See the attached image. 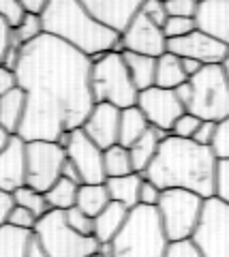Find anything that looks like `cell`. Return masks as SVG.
I'll return each mask as SVG.
<instances>
[{
	"mask_svg": "<svg viewBox=\"0 0 229 257\" xmlns=\"http://www.w3.org/2000/svg\"><path fill=\"white\" fill-rule=\"evenodd\" d=\"M141 182H144V176L133 172V174H126V176H116V178H107L105 180V189L109 193V199L112 202H118L131 208L139 206V189H141Z\"/></svg>",
	"mask_w": 229,
	"mask_h": 257,
	"instance_id": "22",
	"label": "cell"
},
{
	"mask_svg": "<svg viewBox=\"0 0 229 257\" xmlns=\"http://www.w3.org/2000/svg\"><path fill=\"white\" fill-rule=\"evenodd\" d=\"M220 202L229 204V159H216L214 170V195Z\"/></svg>",
	"mask_w": 229,
	"mask_h": 257,
	"instance_id": "33",
	"label": "cell"
},
{
	"mask_svg": "<svg viewBox=\"0 0 229 257\" xmlns=\"http://www.w3.org/2000/svg\"><path fill=\"white\" fill-rule=\"evenodd\" d=\"M90 71V56L52 35L24 45L15 64L18 86L26 92L20 138L60 142L67 133L82 128L94 107Z\"/></svg>",
	"mask_w": 229,
	"mask_h": 257,
	"instance_id": "1",
	"label": "cell"
},
{
	"mask_svg": "<svg viewBox=\"0 0 229 257\" xmlns=\"http://www.w3.org/2000/svg\"><path fill=\"white\" fill-rule=\"evenodd\" d=\"M197 28L229 47V0H206L195 15Z\"/></svg>",
	"mask_w": 229,
	"mask_h": 257,
	"instance_id": "18",
	"label": "cell"
},
{
	"mask_svg": "<svg viewBox=\"0 0 229 257\" xmlns=\"http://www.w3.org/2000/svg\"><path fill=\"white\" fill-rule=\"evenodd\" d=\"M35 238L50 257H90L99 251L94 236H82L69 227L62 210H50L35 225Z\"/></svg>",
	"mask_w": 229,
	"mask_h": 257,
	"instance_id": "6",
	"label": "cell"
},
{
	"mask_svg": "<svg viewBox=\"0 0 229 257\" xmlns=\"http://www.w3.org/2000/svg\"><path fill=\"white\" fill-rule=\"evenodd\" d=\"M35 234L5 223L0 227V257H26Z\"/></svg>",
	"mask_w": 229,
	"mask_h": 257,
	"instance_id": "26",
	"label": "cell"
},
{
	"mask_svg": "<svg viewBox=\"0 0 229 257\" xmlns=\"http://www.w3.org/2000/svg\"><path fill=\"white\" fill-rule=\"evenodd\" d=\"M167 135H169V133L161 131V128L150 126L148 131L141 135V138L129 148V152H131V161H133V170H135L137 174L144 176V172L150 167V163H152L154 157H156V152H159L161 142L167 138Z\"/></svg>",
	"mask_w": 229,
	"mask_h": 257,
	"instance_id": "20",
	"label": "cell"
},
{
	"mask_svg": "<svg viewBox=\"0 0 229 257\" xmlns=\"http://www.w3.org/2000/svg\"><path fill=\"white\" fill-rule=\"evenodd\" d=\"M103 170L107 178H116V176H126L133 174V161H131V152L129 148L116 144L112 148L103 150Z\"/></svg>",
	"mask_w": 229,
	"mask_h": 257,
	"instance_id": "29",
	"label": "cell"
},
{
	"mask_svg": "<svg viewBox=\"0 0 229 257\" xmlns=\"http://www.w3.org/2000/svg\"><path fill=\"white\" fill-rule=\"evenodd\" d=\"M214 131H216L214 120H201V124H199V128H197L193 142H197L199 146H208L210 148L212 140H214Z\"/></svg>",
	"mask_w": 229,
	"mask_h": 257,
	"instance_id": "43",
	"label": "cell"
},
{
	"mask_svg": "<svg viewBox=\"0 0 229 257\" xmlns=\"http://www.w3.org/2000/svg\"><path fill=\"white\" fill-rule=\"evenodd\" d=\"M141 13L146 15L150 22H154L156 26H165V22H167V9H165V3L163 0H146L144 5H141Z\"/></svg>",
	"mask_w": 229,
	"mask_h": 257,
	"instance_id": "41",
	"label": "cell"
},
{
	"mask_svg": "<svg viewBox=\"0 0 229 257\" xmlns=\"http://www.w3.org/2000/svg\"><path fill=\"white\" fill-rule=\"evenodd\" d=\"M9 138H11V135H9V133H7V131H5V128H3V126H0V150H3V148L7 146V142H9Z\"/></svg>",
	"mask_w": 229,
	"mask_h": 257,
	"instance_id": "52",
	"label": "cell"
},
{
	"mask_svg": "<svg viewBox=\"0 0 229 257\" xmlns=\"http://www.w3.org/2000/svg\"><path fill=\"white\" fill-rule=\"evenodd\" d=\"M41 35H45L41 13H26V18L20 22V26L13 28V45L24 47V45L33 43Z\"/></svg>",
	"mask_w": 229,
	"mask_h": 257,
	"instance_id": "31",
	"label": "cell"
},
{
	"mask_svg": "<svg viewBox=\"0 0 229 257\" xmlns=\"http://www.w3.org/2000/svg\"><path fill=\"white\" fill-rule=\"evenodd\" d=\"M165 257H203V253L193 242V238H184V240H171L167 244V251H165Z\"/></svg>",
	"mask_w": 229,
	"mask_h": 257,
	"instance_id": "38",
	"label": "cell"
},
{
	"mask_svg": "<svg viewBox=\"0 0 229 257\" xmlns=\"http://www.w3.org/2000/svg\"><path fill=\"white\" fill-rule=\"evenodd\" d=\"M161 193L163 189H159L154 182H150L148 178H144L141 182V189H139V204L141 206H156L161 199Z\"/></svg>",
	"mask_w": 229,
	"mask_h": 257,
	"instance_id": "42",
	"label": "cell"
},
{
	"mask_svg": "<svg viewBox=\"0 0 229 257\" xmlns=\"http://www.w3.org/2000/svg\"><path fill=\"white\" fill-rule=\"evenodd\" d=\"M80 3L97 22L120 35L141 11V5L146 0H80Z\"/></svg>",
	"mask_w": 229,
	"mask_h": 257,
	"instance_id": "16",
	"label": "cell"
},
{
	"mask_svg": "<svg viewBox=\"0 0 229 257\" xmlns=\"http://www.w3.org/2000/svg\"><path fill=\"white\" fill-rule=\"evenodd\" d=\"M210 150L214 152L216 159H229V116L216 122L214 140L210 144Z\"/></svg>",
	"mask_w": 229,
	"mask_h": 257,
	"instance_id": "34",
	"label": "cell"
},
{
	"mask_svg": "<svg viewBox=\"0 0 229 257\" xmlns=\"http://www.w3.org/2000/svg\"><path fill=\"white\" fill-rule=\"evenodd\" d=\"M13 202H15V206H22V208H26V210H30L37 219H41L43 214L50 212V206L45 202V193L28 187V184H24L18 191H13Z\"/></svg>",
	"mask_w": 229,
	"mask_h": 257,
	"instance_id": "30",
	"label": "cell"
},
{
	"mask_svg": "<svg viewBox=\"0 0 229 257\" xmlns=\"http://www.w3.org/2000/svg\"><path fill=\"white\" fill-rule=\"evenodd\" d=\"M195 28H197V22L193 18H167V22H165V26H163V32L169 41V39H178V37L188 35V32H193Z\"/></svg>",
	"mask_w": 229,
	"mask_h": 257,
	"instance_id": "37",
	"label": "cell"
},
{
	"mask_svg": "<svg viewBox=\"0 0 229 257\" xmlns=\"http://www.w3.org/2000/svg\"><path fill=\"white\" fill-rule=\"evenodd\" d=\"M197 3H199V5H201V3H206V0H197Z\"/></svg>",
	"mask_w": 229,
	"mask_h": 257,
	"instance_id": "55",
	"label": "cell"
},
{
	"mask_svg": "<svg viewBox=\"0 0 229 257\" xmlns=\"http://www.w3.org/2000/svg\"><path fill=\"white\" fill-rule=\"evenodd\" d=\"M20 3L26 7V11H28V13H41V11L45 9L47 0H20Z\"/></svg>",
	"mask_w": 229,
	"mask_h": 257,
	"instance_id": "50",
	"label": "cell"
},
{
	"mask_svg": "<svg viewBox=\"0 0 229 257\" xmlns=\"http://www.w3.org/2000/svg\"><path fill=\"white\" fill-rule=\"evenodd\" d=\"M120 47L126 52H135L144 56L159 58L167 52V37L161 26L150 22L144 13H137L131 24L120 32Z\"/></svg>",
	"mask_w": 229,
	"mask_h": 257,
	"instance_id": "13",
	"label": "cell"
},
{
	"mask_svg": "<svg viewBox=\"0 0 229 257\" xmlns=\"http://www.w3.org/2000/svg\"><path fill=\"white\" fill-rule=\"evenodd\" d=\"M203 199L193 191L186 189H163L161 199L156 204V212L161 216L163 229L171 240L191 238L201 219Z\"/></svg>",
	"mask_w": 229,
	"mask_h": 257,
	"instance_id": "8",
	"label": "cell"
},
{
	"mask_svg": "<svg viewBox=\"0 0 229 257\" xmlns=\"http://www.w3.org/2000/svg\"><path fill=\"white\" fill-rule=\"evenodd\" d=\"M112 202L109 199V193L105 189V182L101 184H80V189H77V202L75 206L84 210L88 216H97L103 208Z\"/></svg>",
	"mask_w": 229,
	"mask_h": 257,
	"instance_id": "27",
	"label": "cell"
},
{
	"mask_svg": "<svg viewBox=\"0 0 229 257\" xmlns=\"http://www.w3.org/2000/svg\"><path fill=\"white\" fill-rule=\"evenodd\" d=\"M67 150L58 142H26V184L45 193L62 176Z\"/></svg>",
	"mask_w": 229,
	"mask_h": 257,
	"instance_id": "10",
	"label": "cell"
},
{
	"mask_svg": "<svg viewBox=\"0 0 229 257\" xmlns=\"http://www.w3.org/2000/svg\"><path fill=\"white\" fill-rule=\"evenodd\" d=\"M82 131L101 150L116 146L120 133V109L112 103H94L86 122L82 124Z\"/></svg>",
	"mask_w": 229,
	"mask_h": 257,
	"instance_id": "15",
	"label": "cell"
},
{
	"mask_svg": "<svg viewBox=\"0 0 229 257\" xmlns=\"http://www.w3.org/2000/svg\"><path fill=\"white\" fill-rule=\"evenodd\" d=\"M214 170L216 157L208 146L169 133L161 142L144 178L159 189H186L208 199L214 195Z\"/></svg>",
	"mask_w": 229,
	"mask_h": 257,
	"instance_id": "2",
	"label": "cell"
},
{
	"mask_svg": "<svg viewBox=\"0 0 229 257\" xmlns=\"http://www.w3.org/2000/svg\"><path fill=\"white\" fill-rule=\"evenodd\" d=\"M137 107L144 111L150 126L161 128L165 133H171V126L176 124V120L186 111L176 92L159 86H150L141 90L137 94Z\"/></svg>",
	"mask_w": 229,
	"mask_h": 257,
	"instance_id": "12",
	"label": "cell"
},
{
	"mask_svg": "<svg viewBox=\"0 0 229 257\" xmlns=\"http://www.w3.org/2000/svg\"><path fill=\"white\" fill-rule=\"evenodd\" d=\"M11 45H13V30L9 28V24L0 18V64H5V58L11 50Z\"/></svg>",
	"mask_w": 229,
	"mask_h": 257,
	"instance_id": "45",
	"label": "cell"
},
{
	"mask_svg": "<svg viewBox=\"0 0 229 257\" xmlns=\"http://www.w3.org/2000/svg\"><path fill=\"white\" fill-rule=\"evenodd\" d=\"M165 9L169 18H193L197 15L199 3L197 0H165Z\"/></svg>",
	"mask_w": 229,
	"mask_h": 257,
	"instance_id": "39",
	"label": "cell"
},
{
	"mask_svg": "<svg viewBox=\"0 0 229 257\" xmlns=\"http://www.w3.org/2000/svg\"><path fill=\"white\" fill-rule=\"evenodd\" d=\"M58 144L67 150V159L77 167L82 184H101L107 180L103 170V150L94 144L82 128L67 133Z\"/></svg>",
	"mask_w": 229,
	"mask_h": 257,
	"instance_id": "11",
	"label": "cell"
},
{
	"mask_svg": "<svg viewBox=\"0 0 229 257\" xmlns=\"http://www.w3.org/2000/svg\"><path fill=\"white\" fill-rule=\"evenodd\" d=\"M188 82V77L182 69V58L176 54L165 52L156 58V73H154V86L167 88V90H176L180 84Z\"/></svg>",
	"mask_w": 229,
	"mask_h": 257,
	"instance_id": "23",
	"label": "cell"
},
{
	"mask_svg": "<svg viewBox=\"0 0 229 257\" xmlns=\"http://www.w3.org/2000/svg\"><path fill=\"white\" fill-rule=\"evenodd\" d=\"M26 257H50V255L43 251V246L37 242V238H33V242H30V248H28V255Z\"/></svg>",
	"mask_w": 229,
	"mask_h": 257,
	"instance_id": "51",
	"label": "cell"
},
{
	"mask_svg": "<svg viewBox=\"0 0 229 257\" xmlns=\"http://www.w3.org/2000/svg\"><path fill=\"white\" fill-rule=\"evenodd\" d=\"M191 238L203 257H229V204L208 197Z\"/></svg>",
	"mask_w": 229,
	"mask_h": 257,
	"instance_id": "9",
	"label": "cell"
},
{
	"mask_svg": "<svg viewBox=\"0 0 229 257\" xmlns=\"http://www.w3.org/2000/svg\"><path fill=\"white\" fill-rule=\"evenodd\" d=\"M206 67V64H201L199 60H193V58H182V69H184V73H186V77L191 79L193 75H197L199 71Z\"/></svg>",
	"mask_w": 229,
	"mask_h": 257,
	"instance_id": "48",
	"label": "cell"
},
{
	"mask_svg": "<svg viewBox=\"0 0 229 257\" xmlns=\"http://www.w3.org/2000/svg\"><path fill=\"white\" fill-rule=\"evenodd\" d=\"M90 257H107V255H103V253H101V251H97V253H92Z\"/></svg>",
	"mask_w": 229,
	"mask_h": 257,
	"instance_id": "54",
	"label": "cell"
},
{
	"mask_svg": "<svg viewBox=\"0 0 229 257\" xmlns=\"http://www.w3.org/2000/svg\"><path fill=\"white\" fill-rule=\"evenodd\" d=\"M188 82L193 88V96L186 111L214 122L229 116V79L223 64H206Z\"/></svg>",
	"mask_w": 229,
	"mask_h": 257,
	"instance_id": "7",
	"label": "cell"
},
{
	"mask_svg": "<svg viewBox=\"0 0 229 257\" xmlns=\"http://www.w3.org/2000/svg\"><path fill=\"white\" fill-rule=\"evenodd\" d=\"M26 7L20 0H0V18L9 24L11 30L20 26V22L26 18Z\"/></svg>",
	"mask_w": 229,
	"mask_h": 257,
	"instance_id": "35",
	"label": "cell"
},
{
	"mask_svg": "<svg viewBox=\"0 0 229 257\" xmlns=\"http://www.w3.org/2000/svg\"><path fill=\"white\" fill-rule=\"evenodd\" d=\"M163 3H165V0H163Z\"/></svg>",
	"mask_w": 229,
	"mask_h": 257,
	"instance_id": "56",
	"label": "cell"
},
{
	"mask_svg": "<svg viewBox=\"0 0 229 257\" xmlns=\"http://www.w3.org/2000/svg\"><path fill=\"white\" fill-rule=\"evenodd\" d=\"M65 219L69 223V227L75 229L77 234H82V236H92L94 234V219L86 214L84 210H80L77 206L65 210Z\"/></svg>",
	"mask_w": 229,
	"mask_h": 257,
	"instance_id": "32",
	"label": "cell"
},
{
	"mask_svg": "<svg viewBox=\"0 0 229 257\" xmlns=\"http://www.w3.org/2000/svg\"><path fill=\"white\" fill-rule=\"evenodd\" d=\"M37 216L26 210V208L22 206H13L11 212H9V219H7V223L13 225V227H20V229H28V231H35V225H37Z\"/></svg>",
	"mask_w": 229,
	"mask_h": 257,
	"instance_id": "40",
	"label": "cell"
},
{
	"mask_svg": "<svg viewBox=\"0 0 229 257\" xmlns=\"http://www.w3.org/2000/svg\"><path fill=\"white\" fill-rule=\"evenodd\" d=\"M122 58H124L126 69H129L133 84H135V88L139 92L146 90L150 86H154L156 58L144 56V54H135V52H126V50H122Z\"/></svg>",
	"mask_w": 229,
	"mask_h": 257,
	"instance_id": "24",
	"label": "cell"
},
{
	"mask_svg": "<svg viewBox=\"0 0 229 257\" xmlns=\"http://www.w3.org/2000/svg\"><path fill=\"white\" fill-rule=\"evenodd\" d=\"M24 114H26V92L20 86L0 96V126L9 135L20 133Z\"/></svg>",
	"mask_w": 229,
	"mask_h": 257,
	"instance_id": "21",
	"label": "cell"
},
{
	"mask_svg": "<svg viewBox=\"0 0 229 257\" xmlns=\"http://www.w3.org/2000/svg\"><path fill=\"white\" fill-rule=\"evenodd\" d=\"M62 176H65V178H69V180H73V182H77V184H82V176H80V172H77V167L71 163L69 159H67L65 167H62Z\"/></svg>",
	"mask_w": 229,
	"mask_h": 257,
	"instance_id": "49",
	"label": "cell"
},
{
	"mask_svg": "<svg viewBox=\"0 0 229 257\" xmlns=\"http://www.w3.org/2000/svg\"><path fill=\"white\" fill-rule=\"evenodd\" d=\"M26 184V142L20 135H11L0 150V189L7 193Z\"/></svg>",
	"mask_w": 229,
	"mask_h": 257,
	"instance_id": "17",
	"label": "cell"
},
{
	"mask_svg": "<svg viewBox=\"0 0 229 257\" xmlns=\"http://www.w3.org/2000/svg\"><path fill=\"white\" fill-rule=\"evenodd\" d=\"M167 52L176 54L178 58H193L199 60L201 64H223L229 47L216 41L214 37L206 35L203 30L195 28L193 32H188L184 37L169 39L167 41Z\"/></svg>",
	"mask_w": 229,
	"mask_h": 257,
	"instance_id": "14",
	"label": "cell"
},
{
	"mask_svg": "<svg viewBox=\"0 0 229 257\" xmlns=\"http://www.w3.org/2000/svg\"><path fill=\"white\" fill-rule=\"evenodd\" d=\"M77 189L80 184L60 176V178L52 184V189L45 191V202L50 206V210H69L73 208L75 202H77Z\"/></svg>",
	"mask_w": 229,
	"mask_h": 257,
	"instance_id": "28",
	"label": "cell"
},
{
	"mask_svg": "<svg viewBox=\"0 0 229 257\" xmlns=\"http://www.w3.org/2000/svg\"><path fill=\"white\" fill-rule=\"evenodd\" d=\"M150 128V122L146 120L144 111L137 105L120 109V133H118V144L124 148H131L141 135Z\"/></svg>",
	"mask_w": 229,
	"mask_h": 257,
	"instance_id": "25",
	"label": "cell"
},
{
	"mask_svg": "<svg viewBox=\"0 0 229 257\" xmlns=\"http://www.w3.org/2000/svg\"><path fill=\"white\" fill-rule=\"evenodd\" d=\"M199 124H201V118H197L191 111H184V114L176 120V124L171 126V135L182 138V140H193Z\"/></svg>",
	"mask_w": 229,
	"mask_h": 257,
	"instance_id": "36",
	"label": "cell"
},
{
	"mask_svg": "<svg viewBox=\"0 0 229 257\" xmlns=\"http://www.w3.org/2000/svg\"><path fill=\"white\" fill-rule=\"evenodd\" d=\"M15 206L13 202V193H7L0 189V227L7 223V219H9V212H11V208Z\"/></svg>",
	"mask_w": 229,
	"mask_h": 257,
	"instance_id": "46",
	"label": "cell"
},
{
	"mask_svg": "<svg viewBox=\"0 0 229 257\" xmlns=\"http://www.w3.org/2000/svg\"><path fill=\"white\" fill-rule=\"evenodd\" d=\"M129 208L118 204V202H109L103 210L94 216V240L99 244H109L112 240L118 236V231L122 229V225L126 223L129 216Z\"/></svg>",
	"mask_w": 229,
	"mask_h": 257,
	"instance_id": "19",
	"label": "cell"
},
{
	"mask_svg": "<svg viewBox=\"0 0 229 257\" xmlns=\"http://www.w3.org/2000/svg\"><path fill=\"white\" fill-rule=\"evenodd\" d=\"M90 90L94 103H112L118 109L137 105L139 90L129 75L122 50H114L92 58Z\"/></svg>",
	"mask_w": 229,
	"mask_h": 257,
	"instance_id": "5",
	"label": "cell"
},
{
	"mask_svg": "<svg viewBox=\"0 0 229 257\" xmlns=\"http://www.w3.org/2000/svg\"><path fill=\"white\" fill-rule=\"evenodd\" d=\"M41 20L45 35L60 39L90 58L122 50L120 35L94 20L80 0H47Z\"/></svg>",
	"mask_w": 229,
	"mask_h": 257,
	"instance_id": "3",
	"label": "cell"
},
{
	"mask_svg": "<svg viewBox=\"0 0 229 257\" xmlns=\"http://www.w3.org/2000/svg\"><path fill=\"white\" fill-rule=\"evenodd\" d=\"M169 238L156 206L131 208L126 223L109 242V257H165Z\"/></svg>",
	"mask_w": 229,
	"mask_h": 257,
	"instance_id": "4",
	"label": "cell"
},
{
	"mask_svg": "<svg viewBox=\"0 0 229 257\" xmlns=\"http://www.w3.org/2000/svg\"><path fill=\"white\" fill-rule=\"evenodd\" d=\"M173 92H176V96H178V99H180V103H182V105H184V109L188 107V103H191V96H193V88H191V82H184V84H180L178 88H176V90H173Z\"/></svg>",
	"mask_w": 229,
	"mask_h": 257,
	"instance_id": "47",
	"label": "cell"
},
{
	"mask_svg": "<svg viewBox=\"0 0 229 257\" xmlns=\"http://www.w3.org/2000/svg\"><path fill=\"white\" fill-rule=\"evenodd\" d=\"M223 67H225V73H227V79H229V54H227V58L223 62Z\"/></svg>",
	"mask_w": 229,
	"mask_h": 257,
	"instance_id": "53",
	"label": "cell"
},
{
	"mask_svg": "<svg viewBox=\"0 0 229 257\" xmlns=\"http://www.w3.org/2000/svg\"><path fill=\"white\" fill-rule=\"evenodd\" d=\"M15 88H18V73H15V69L0 64V96L15 90Z\"/></svg>",
	"mask_w": 229,
	"mask_h": 257,
	"instance_id": "44",
	"label": "cell"
}]
</instances>
